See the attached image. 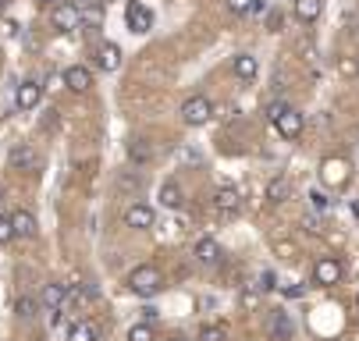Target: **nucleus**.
Segmentation results:
<instances>
[{"mask_svg": "<svg viewBox=\"0 0 359 341\" xmlns=\"http://www.w3.org/2000/svg\"><path fill=\"white\" fill-rule=\"evenodd\" d=\"M128 288L135 291L139 299H153V295L164 288V274L153 267V263H142V267H135V270L128 274Z\"/></svg>", "mask_w": 359, "mask_h": 341, "instance_id": "obj_1", "label": "nucleus"}, {"mask_svg": "<svg viewBox=\"0 0 359 341\" xmlns=\"http://www.w3.org/2000/svg\"><path fill=\"white\" fill-rule=\"evenodd\" d=\"M214 118V104L207 100L203 92H196V96H189V100L182 104V121L189 125V128H199V125H207Z\"/></svg>", "mask_w": 359, "mask_h": 341, "instance_id": "obj_2", "label": "nucleus"}, {"mask_svg": "<svg viewBox=\"0 0 359 341\" xmlns=\"http://www.w3.org/2000/svg\"><path fill=\"white\" fill-rule=\"evenodd\" d=\"M125 25H128V32L146 36V32L153 29V11L142 4V0H128V8H125Z\"/></svg>", "mask_w": 359, "mask_h": 341, "instance_id": "obj_3", "label": "nucleus"}, {"mask_svg": "<svg viewBox=\"0 0 359 341\" xmlns=\"http://www.w3.org/2000/svg\"><path fill=\"white\" fill-rule=\"evenodd\" d=\"M50 25H54L57 32H75L79 29V4H72V0L54 4L50 8Z\"/></svg>", "mask_w": 359, "mask_h": 341, "instance_id": "obj_4", "label": "nucleus"}, {"mask_svg": "<svg viewBox=\"0 0 359 341\" xmlns=\"http://www.w3.org/2000/svg\"><path fill=\"white\" fill-rule=\"evenodd\" d=\"M341 260L338 256H320L317 263H313V284H320V288H331V284H338L341 281Z\"/></svg>", "mask_w": 359, "mask_h": 341, "instance_id": "obj_5", "label": "nucleus"}, {"mask_svg": "<svg viewBox=\"0 0 359 341\" xmlns=\"http://www.w3.org/2000/svg\"><path fill=\"white\" fill-rule=\"evenodd\" d=\"M274 128H278V135H285V139H299L302 128H306V118H302V111L288 107V111H281V114L274 118Z\"/></svg>", "mask_w": 359, "mask_h": 341, "instance_id": "obj_6", "label": "nucleus"}, {"mask_svg": "<svg viewBox=\"0 0 359 341\" xmlns=\"http://www.w3.org/2000/svg\"><path fill=\"white\" fill-rule=\"evenodd\" d=\"M320 181L331 185V188H341V185L348 181V164H345L341 157H327V160L320 164Z\"/></svg>", "mask_w": 359, "mask_h": 341, "instance_id": "obj_7", "label": "nucleus"}, {"mask_svg": "<svg viewBox=\"0 0 359 341\" xmlns=\"http://www.w3.org/2000/svg\"><path fill=\"white\" fill-rule=\"evenodd\" d=\"M39 100H43V85H39L36 78L22 82L18 92H15V107H18V111H32V107H39Z\"/></svg>", "mask_w": 359, "mask_h": 341, "instance_id": "obj_8", "label": "nucleus"}, {"mask_svg": "<svg viewBox=\"0 0 359 341\" xmlns=\"http://www.w3.org/2000/svg\"><path fill=\"white\" fill-rule=\"evenodd\" d=\"M214 207H217L221 217H238V214H242V196H238L235 188H217Z\"/></svg>", "mask_w": 359, "mask_h": 341, "instance_id": "obj_9", "label": "nucleus"}, {"mask_svg": "<svg viewBox=\"0 0 359 341\" xmlns=\"http://www.w3.org/2000/svg\"><path fill=\"white\" fill-rule=\"evenodd\" d=\"M96 68L100 71H118L121 68V46L118 43H100L96 46Z\"/></svg>", "mask_w": 359, "mask_h": 341, "instance_id": "obj_10", "label": "nucleus"}, {"mask_svg": "<svg viewBox=\"0 0 359 341\" xmlns=\"http://www.w3.org/2000/svg\"><path fill=\"white\" fill-rule=\"evenodd\" d=\"M292 15H295L302 25H313V22L324 15V0H295V4H292Z\"/></svg>", "mask_w": 359, "mask_h": 341, "instance_id": "obj_11", "label": "nucleus"}, {"mask_svg": "<svg viewBox=\"0 0 359 341\" xmlns=\"http://www.w3.org/2000/svg\"><path fill=\"white\" fill-rule=\"evenodd\" d=\"M11 167L15 171H39V157H36V150L29 142H22V146L11 150Z\"/></svg>", "mask_w": 359, "mask_h": 341, "instance_id": "obj_12", "label": "nucleus"}, {"mask_svg": "<svg viewBox=\"0 0 359 341\" xmlns=\"http://www.w3.org/2000/svg\"><path fill=\"white\" fill-rule=\"evenodd\" d=\"M65 85H68L72 92H86V89L93 85V71H89L86 64H72V68H65Z\"/></svg>", "mask_w": 359, "mask_h": 341, "instance_id": "obj_13", "label": "nucleus"}, {"mask_svg": "<svg viewBox=\"0 0 359 341\" xmlns=\"http://www.w3.org/2000/svg\"><path fill=\"white\" fill-rule=\"evenodd\" d=\"M125 224L135 228V231L153 228V207H146V203H132V207L125 210Z\"/></svg>", "mask_w": 359, "mask_h": 341, "instance_id": "obj_14", "label": "nucleus"}, {"mask_svg": "<svg viewBox=\"0 0 359 341\" xmlns=\"http://www.w3.org/2000/svg\"><path fill=\"white\" fill-rule=\"evenodd\" d=\"M11 231H15V238H36L39 224H36V217L29 210H15L11 214Z\"/></svg>", "mask_w": 359, "mask_h": 341, "instance_id": "obj_15", "label": "nucleus"}, {"mask_svg": "<svg viewBox=\"0 0 359 341\" xmlns=\"http://www.w3.org/2000/svg\"><path fill=\"white\" fill-rule=\"evenodd\" d=\"M231 71H235L242 82H252L256 75H260V61H256L252 54H235V57H231Z\"/></svg>", "mask_w": 359, "mask_h": 341, "instance_id": "obj_16", "label": "nucleus"}, {"mask_svg": "<svg viewBox=\"0 0 359 341\" xmlns=\"http://www.w3.org/2000/svg\"><path fill=\"white\" fill-rule=\"evenodd\" d=\"M100 22H104V8H100L96 0H89V4H79V29L93 32V29H100Z\"/></svg>", "mask_w": 359, "mask_h": 341, "instance_id": "obj_17", "label": "nucleus"}, {"mask_svg": "<svg viewBox=\"0 0 359 341\" xmlns=\"http://www.w3.org/2000/svg\"><path fill=\"white\" fill-rule=\"evenodd\" d=\"M68 299V288L65 284H57V281H50V284H43V295H39V302L50 309V313H54L61 302Z\"/></svg>", "mask_w": 359, "mask_h": 341, "instance_id": "obj_18", "label": "nucleus"}, {"mask_svg": "<svg viewBox=\"0 0 359 341\" xmlns=\"http://www.w3.org/2000/svg\"><path fill=\"white\" fill-rule=\"evenodd\" d=\"M196 260H199L203 267H214V263L221 260V246H217L214 238H199V242H196Z\"/></svg>", "mask_w": 359, "mask_h": 341, "instance_id": "obj_19", "label": "nucleus"}, {"mask_svg": "<svg viewBox=\"0 0 359 341\" xmlns=\"http://www.w3.org/2000/svg\"><path fill=\"white\" fill-rule=\"evenodd\" d=\"M267 334H271L274 341H278V337H281V341H285V337H292V320H288L281 309H278V313H271V320H267Z\"/></svg>", "mask_w": 359, "mask_h": 341, "instance_id": "obj_20", "label": "nucleus"}, {"mask_svg": "<svg viewBox=\"0 0 359 341\" xmlns=\"http://www.w3.org/2000/svg\"><path fill=\"white\" fill-rule=\"evenodd\" d=\"M182 200H185V192H182L178 181H164V185H161V203H164L168 210H178Z\"/></svg>", "mask_w": 359, "mask_h": 341, "instance_id": "obj_21", "label": "nucleus"}, {"mask_svg": "<svg viewBox=\"0 0 359 341\" xmlns=\"http://www.w3.org/2000/svg\"><path fill=\"white\" fill-rule=\"evenodd\" d=\"M68 341H100V330H96L89 320H79V323H72Z\"/></svg>", "mask_w": 359, "mask_h": 341, "instance_id": "obj_22", "label": "nucleus"}, {"mask_svg": "<svg viewBox=\"0 0 359 341\" xmlns=\"http://www.w3.org/2000/svg\"><path fill=\"white\" fill-rule=\"evenodd\" d=\"M288 196H292V181H288V178H274V181L267 185V200H271V203H285Z\"/></svg>", "mask_w": 359, "mask_h": 341, "instance_id": "obj_23", "label": "nucleus"}, {"mask_svg": "<svg viewBox=\"0 0 359 341\" xmlns=\"http://www.w3.org/2000/svg\"><path fill=\"white\" fill-rule=\"evenodd\" d=\"M128 160L139 164V167L149 164V146H146V139H132V142H128Z\"/></svg>", "mask_w": 359, "mask_h": 341, "instance_id": "obj_24", "label": "nucleus"}, {"mask_svg": "<svg viewBox=\"0 0 359 341\" xmlns=\"http://www.w3.org/2000/svg\"><path fill=\"white\" fill-rule=\"evenodd\" d=\"M36 309H39V302H36L32 295H18V302H15V316H18V320H32Z\"/></svg>", "mask_w": 359, "mask_h": 341, "instance_id": "obj_25", "label": "nucleus"}, {"mask_svg": "<svg viewBox=\"0 0 359 341\" xmlns=\"http://www.w3.org/2000/svg\"><path fill=\"white\" fill-rule=\"evenodd\" d=\"M224 4H228V11H235V15H252V11H264L260 0H224Z\"/></svg>", "mask_w": 359, "mask_h": 341, "instance_id": "obj_26", "label": "nucleus"}, {"mask_svg": "<svg viewBox=\"0 0 359 341\" xmlns=\"http://www.w3.org/2000/svg\"><path fill=\"white\" fill-rule=\"evenodd\" d=\"M128 341H157V330L149 323H132L128 327Z\"/></svg>", "mask_w": 359, "mask_h": 341, "instance_id": "obj_27", "label": "nucleus"}, {"mask_svg": "<svg viewBox=\"0 0 359 341\" xmlns=\"http://www.w3.org/2000/svg\"><path fill=\"white\" fill-rule=\"evenodd\" d=\"M199 341H224V327H217V323L203 327V330H199Z\"/></svg>", "mask_w": 359, "mask_h": 341, "instance_id": "obj_28", "label": "nucleus"}, {"mask_svg": "<svg viewBox=\"0 0 359 341\" xmlns=\"http://www.w3.org/2000/svg\"><path fill=\"white\" fill-rule=\"evenodd\" d=\"M11 238H15V231H11V217H0V246H8Z\"/></svg>", "mask_w": 359, "mask_h": 341, "instance_id": "obj_29", "label": "nucleus"}, {"mask_svg": "<svg viewBox=\"0 0 359 341\" xmlns=\"http://www.w3.org/2000/svg\"><path fill=\"white\" fill-rule=\"evenodd\" d=\"M281 25H285V15H281V11H271V18H267V29H271V32H278Z\"/></svg>", "mask_w": 359, "mask_h": 341, "instance_id": "obj_30", "label": "nucleus"}, {"mask_svg": "<svg viewBox=\"0 0 359 341\" xmlns=\"http://www.w3.org/2000/svg\"><path fill=\"white\" fill-rule=\"evenodd\" d=\"M310 200H313V207H317V210H327V200H324V192H310Z\"/></svg>", "mask_w": 359, "mask_h": 341, "instance_id": "obj_31", "label": "nucleus"}, {"mask_svg": "<svg viewBox=\"0 0 359 341\" xmlns=\"http://www.w3.org/2000/svg\"><path fill=\"white\" fill-rule=\"evenodd\" d=\"M281 111H288V104H271V107H267V118L274 121V118H278Z\"/></svg>", "mask_w": 359, "mask_h": 341, "instance_id": "obj_32", "label": "nucleus"}, {"mask_svg": "<svg viewBox=\"0 0 359 341\" xmlns=\"http://www.w3.org/2000/svg\"><path fill=\"white\" fill-rule=\"evenodd\" d=\"M271 288H274V274H264L260 277V291H271Z\"/></svg>", "mask_w": 359, "mask_h": 341, "instance_id": "obj_33", "label": "nucleus"}, {"mask_svg": "<svg viewBox=\"0 0 359 341\" xmlns=\"http://www.w3.org/2000/svg\"><path fill=\"white\" fill-rule=\"evenodd\" d=\"M168 341H192V337H182V334H175V337H168Z\"/></svg>", "mask_w": 359, "mask_h": 341, "instance_id": "obj_34", "label": "nucleus"}, {"mask_svg": "<svg viewBox=\"0 0 359 341\" xmlns=\"http://www.w3.org/2000/svg\"><path fill=\"white\" fill-rule=\"evenodd\" d=\"M39 4H50V8H54V4H61V0H39Z\"/></svg>", "mask_w": 359, "mask_h": 341, "instance_id": "obj_35", "label": "nucleus"}, {"mask_svg": "<svg viewBox=\"0 0 359 341\" xmlns=\"http://www.w3.org/2000/svg\"><path fill=\"white\" fill-rule=\"evenodd\" d=\"M0 203H4V188H0Z\"/></svg>", "mask_w": 359, "mask_h": 341, "instance_id": "obj_36", "label": "nucleus"}, {"mask_svg": "<svg viewBox=\"0 0 359 341\" xmlns=\"http://www.w3.org/2000/svg\"><path fill=\"white\" fill-rule=\"evenodd\" d=\"M4 4H8V0H0V8H4Z\"/></svg>", "mask_w": 359, "mask_h": 341, "instance_id": "obj_37", "label": "nucleus"}, {"mask_svg": "<svg viewBox=\"0 0 359 341\" xmlns=\"http://www.w3.org/2000/svg\"><path fill=\"white\" fill-rule=\"evenodd\" d=\"M355 75H359V64H355Z\"/></svg>", "mask_w": 359, "mask_h": 341, "instance_id": "obj_38", "label": "nucleus"}]
</instances>
